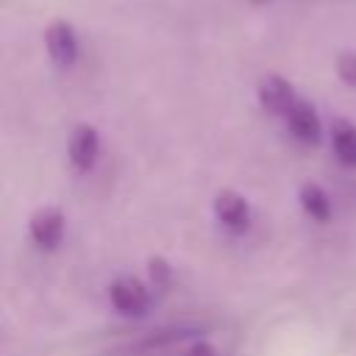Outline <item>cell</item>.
<instances>
[{
	"mask_svg": "<svg viewBox=\"0 0 356 356\" xmlns=\"http://www.w3.org/2000/svg\"><path fill=\"white\" fill-rule=\"evenodd\" d=\"M67 159L75 170L86 172L100 159V134L92 125H78L67 139Z\"/></svg>",
	"mask_w": 356,
	"mask_h": 356,
	"instance_id": "3",
	"label": "cell"
},
{
	"mask_svg": "<svg viewBox=\"0 0 356 356\" xmlns=\"http://www.w3.org/2000/svg\"><path fill=\"white\" fill-rule=\"evenodd\" d=\"M214 217L222 228L228 231H245L250 225V206L248 200L234 192V189H222L217 197H214Z\"/></svg>",
	"mask_w": 356,
	"mask_h": 356,
	"instance_id": "4",
	"label": "cell"
},
{
	"mask_svg": "<svg viewBox=\"0 0 356 356\" xmlns=\"http://www.w3.org/2000/svg\"><path fill=\"white\" fill-rule=\"evenodd\" d=\"M44 42H47V53H50V58H53L58 67H72V64L78 61L81 44H78V36H75V31H72L70 25H64V22L50 25Z\"/></svg>",
	"mask_w": 356,
	"mask_h": 356,
	"instance_id": "6",
	"label": "cell"
},
{
	"mask_svg": "<svg viewBox=\"0 0 356 356\" xmlns=\"http://www.w3.org/2000/svg\"><path fill=\"white\" fill-rule=\"evenodd\" d=\"M184 356H217V353H214V348L209 342H195Z\"/></svg>",
	"mask_w": 356,
	"mask_h": 356,
	"instance_id": "12",
	"label": "cell"
},
{
	"mask_svg": "<svg viewBox=\"0 0 356 356\" xmlns=\"http://www.w3.org/2000/svg\"><path fill=\"white\" fill-rule=\"evenodd\" d=\"M337 75H339L345 83L356 86V53H342V56L337 58Z\"/></svg>",
	"mask_w": 356,
	"mask_h": 356,
	"instance_id": "10",
	"label": "cell"
},
{
	"mask_svg": "<svg viewBox=\"0 0 356 356\" xmlns=\"http://www.w3.org/2000/svg\"><path fill=\"white\" fill-rule=\"evenodd\" d=\"M259 100L270 114H281V117H286L289 108L298 103L292 83L286 78H281V75H267L259 83Z\"/></svg>",
	"mask_w": 356,
	"mask_h": 356,
	"instance_id": "5",
	"label": "cell"
},
{
	"mask_svg": "<svg viewBox=\"0 0 356 356\" xmlns=\"http://www.w3.org/2000/svg\"><path fill=\"white\" fill-rule=\"evenodd\" d=\"M286 128H289V134H292L295 139L314 145V142L320 139V117H317L314 106L306 103V100H298V103L289 108V114H286Z\"/></svg>",
	"mask_w": 356,
	"mask_h": 356,
	"instance_id": "7",
	"label": "cell"
},
{
	"mask_svg": "<svg viewBox=\"0 0 356 356\" xmlns=\"http://www.w3.org/2000/svg\"><path fill=\"white\" fill-rule=\"evenodd\" d=\"M331 147L337 153V159L348 167H356V125L337 120L331 125Z\"/></svg>",
	"mask_w": 356,
	"mask_h": 356,
	"instance_id": "8",
	"label": "cell"
},
{
	"mask_svg": "<svg viewBox=\"0 0 356 356\" xmlns=\"http://www.w3.org/2000/svg\"><path fill=\"white\" fill-rule=\"evenodd\" d=\"M108 303L125 317H142L150 309V289L134 275H120L108 284Z\"/></svg>",
	"mask_w": 356,
	"mask_h": 356,
	"instance_id": "1",
	"label": "cell"
},
{
	"mask_svg": "<svg viewBox=\"0 0 356 356\" xmlns=\"http://www.w3.org/2000/svg\"><path fill=\"white\" fill-rule=\"evenodd\" d=\"M298 197H300L303 211H306L312 220L325 222V220L331 217V200H328V195L323 192V186H317V184H303Z\"/></svg>",
	"mask_w": 356,
	"mask_h": 356,
	"instance_id": "9",
	"label": "cell"
},
{
	"mask_svg": "<svg viewBox=\"0 0 356 356\" xmlns=\"http://www.w3.org/2000/svg\"><path fill=\"white\" fill-rule=\"evenodd\" d=\"M64 231H67V217L56 206H42L28 220V236H31V242L36 248H44V250L58 248L61 239H64Z\"/></svg>",
	"mask_w": 356,
	"mask_h": 356,
	"instance_id": "2",
	"label": "cell"
},
{
	"mask_svg": "<svg viewBox=\"0 0 356 356\" xmlns=\"http://www.w3.org/2000/svg\"><path fill=\"white\" fill-rule=\"evenodd\" d=\"M170 273H172V270H170V264H167L164 259H153V261H150V281H153L156 286H164V284L170 281Z\"/></svg>",
	"mask_w": 356,
	"mask_h": 356,
	"instance_id": "11",
	"label": "cell"
}]
</instances>
